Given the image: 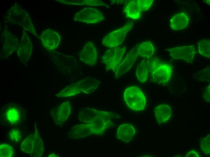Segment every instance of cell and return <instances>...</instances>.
Here are the masks:
<instances>
[{"label":"cell","instance_id":"cell-1","mask_svg":"<svg viewBox=\"0 0 210 157\" xmlns=\"http://www.w3.org/2000/svg\"><path fill=\"white\" fill-rule=\"evenodd\" d=\"M148 60L151 81L161 85L168 82L171 75L170 66L156 57L150 58Z\"/></svg>","mask_w":210,"mask_h":157},{"label":"cell","instance_id":"cell-2","mask_svg":"<svg viewBox=\"0 0 210 157\" xmlns=\"http://www.w3.org/2000/svg\"><path fill=\"white\" fill-rule=\"evenodd\" d=\"M100 82L92 78H86L67 86L56 95L57 97L71 96L80 92L90 94L98 87Z\"/></svg>","mask_w":210,"mask_h":157},{"label":"cell","instance_id":"cell-3","mask_svg":"<svg viewBox=\"0 0 210 157\" xmlns=\"http://www.w3.org/2000/svg\"><path fill=\"white\" fill-rule=\"evenodd\" d=\"M26 111L23 107L13 103L5 105L2 108V122L9 126L20 125L26 119Z\"/></svg>","mask_w":210,"mask_h":157},{"label":"cell","instance_id":"cell-4","mask_svg":"<svg viewBox=\"0 0 210 157\" xmlns=\"http://www.w3.org/2000/svg\"><path fill=\"white\" fill-rule=\"evenodd\" d=\"M11 23L22 27L37 36L35 29L28 13L17 5H14L8 11L5 18Z\"/></svg>","mask_w":210,"mask_h":157},{"label":"cell","instance_id":"cell-5","mask_svg":"<svg viewBox=\"0 0 210 157\" xmlns=\"http://www.w3.org/2000/svg\"><path fill=\"white\" fill-rule=\"evenodd\" d=\"M123 97L127 106L134 111H142L145 107V97L142 91L136 86L127 88L124 92Z\"/></svg>","mask_w":210,"mask_h":157},{"label":"cell","instance_id":"cell-6","mask_svg":"<svg viewBox=\"0 0 210 157\" xmlns=\"http://www.w3.org/2000/svg\"><path fill=\"white\" fill-rule=\"evenodd\" d=\"M126 50V46L122 47L116 46L110 48L106 51L101 60L107 70L115 72L121 62Z\"/></svg>","mask_w":210,"mask_h":157},{"label":"cell","instance_id":"cell-7","mask_svg":"<svg viewBox=\"0 0 210 157\" xmlns=\"http://www.w3.org/2000/svg\"><path fill=\"white\" fill-rule=\"evenodd\" d=\"M133 26L132 21L128 22L121 28L106 35L102 39V44L110 48L119 45L123 43L127 33Z\"/></svg>","mask_w":210,"mask_h":157},{"label":"cell","instance_id":"cell-8","mask_svg":"<svg viewBox=\"0 0 210 157\" xmlns=\"http://www.w3.org/2000/svg\"><path fill=\"white\" fill-rule=\"evenodd\" d=\"M98 117L111 119L121 118L119 115L114 112L102 111L86 107H82L79 111L78 118L83 122L90 123L95 118Z\"/></svg>","mask_w":210,"mask_h":157},{"label":"cell","instance_id":"cell-9","mask_svg":"<svg viewBox=\"0 0 210 157\" xmlns=\"http://www.w3.org/2000/svg\"><path fill=\"white\" fill-rule=\"evenodd\" d=\"M105 19L99 10L91 8L83 9L75 14L74 20L76 21L95 23Z\"/></svg>","mask_w":210,"mask_h":157},{"label":"cell","instance_id":"cell-10","mask_svg":"<svg viewBox=\"0 0 210 157\" xmlns=\"http://www.w3.org/2000/svg\"><path fill=\"white\" fill-rule=\"evenodd\" d=\"M168 50L170 55L175 60L192 63L195 54V48L193 45L173 48Z\"/></svg>","mask_w":210,"mask_h":157},{"label":"cell","instance_id":"cell-11","mask_svg":"<svg viewBox=\"0 0 210 157\" xmlns=\"http://www.w3.org/2000/svg\"><path fill=\"white\" fill-rule=\"evenodd\" d=\"M80 60L83 63L92 66L96 63L97 51L94 44L91 41L87 42L79 54Z\"/></svg>","mask_w":210,"mask_h":157},{"label":"cell","instance_id":"cell-12","mask_svg":"<svg viewBox=\"0 0 210 157\" xmlns=\"http://www.w3.org/2000/svg\"><path fill=\"white\" fill-rule=\"evenodd\" d=\"M71 110L69 102L66 101L52 109L50 114L56 124L61 125L67 120Z\"/></svg>","mask_w":210,"mask_h":157},{"label":"cell","instance_id":"cell-13","mask_svg":"<svg viewBox=\"0 0 210 157\" xmlns=\"http://www.w3.org/2000/svg\"><path fill=\"white\" fill-rule=\"evenodd\" d=\"M138 55L136 47L130 50L115 72L116 78L120 77L130 69L136 61Z\"/></svg>","mask_w":210,"mask_h":157},{"label":"cell","instance_id":"cell-14","mask_svg":"<svg viewBox=\"0 0 210 157\" xmlns=\"http://www.w3.org/2000/svg\"><path fill=\"white\" fill-rule=\"evenodd\" d=\"M112 120L113 119L98 117L89 123L91 130V134L102 135L106 129L114 127L115 123Z\"/></svg>","mask_w":210,"mask_h":157},{"label":"cell","instance_id":"cell-15","mask_svg":"<svg viewBox=\"0 0 210 157\" xmlns=\"http://www.w3.org/2000/svg\"><path fill=\"white\" fill-rule=\"evenodd\" d=\"M41 39L45 48L50 50L56 48L59 45L61 37L56 31L48 29L42 32Z\"/></svg>","mask_w":210,"mask_h":157},{"label":"cell","instance_id":"cell-16","mask_svg":"<svg viewBox=\"0 0 210 157\" xmlns=\"http://www.w3.org/2000/svg\"><path fill=\"white\" fill-rule=\"evenodd\" d=\"M33 48L30 37L24 31L21 42L17 51L18 56L21 62L25 63L28 61Z\"/></svg>","mask_w":210,"mask_h":157},{"label":"cell","instance_id":"cell-17","mask_svg":"<svg viewBox=\"0 0 210 157\" xmlns=\"http://www.w3.org/2000/svg\"><path fill=\"white\" fill-rule=\"evenodd\" d=\"M135 133L134 126L129 124H124L120 125L116 134V137L118 140L125 143L130 141L133 138Z\"/></svg>","mask_w":210,"mask_h":157},{"label":"cell","instance_id":"cell-18","mask_svg":"<svg viewBox=\"0 0 210 157\" xmlns=\"http://www.w3.org/2000/svg\"><path fill=\"white\" fill-rule=\"evenodd\" d=\"M4 37L3 52L5 55H9L17 49L18 45V41L16 37L7 29L5 30Z\"/></svg>","mask_w":210,"mask_h":157},{"label":"cell","instance_id":"cell-19","mask_svg":"<svg viewBox=\"0 0 210 157\" xmlns=\"http://www.w3.org/2000/svg\"><path fill=\"white\" fill-rule=\"evenodd\" d=\"M91 134L89 123L76 125L72 127L68 133V137L71 139H78L87 136Z\"/></svg>","mask_w":210,"mask_h":157},{"label":"cell","instance_id":"cell-20","mask_svg":"<svg viewBox=\"0 0 210 157\" xmlns=\"http://www.w3.org/2000/svg\"><path fill=\"white\" fill-rule=\"evenodd\" d=\"M123 11L128 17L133 19L138 20L140 18L142 12L138 0L129 1L124 6Z\"/></svg>","mask_w":210,"mask_h":157},{"label":"cell","instance_id":"cell-21","mask_svg":"<svg viewBox=\"0 0 210 157\" xmlns=\"http://www.w3.org/2000/svg\"><path fill=\"white\" fill-rule=\"evenodd\" d=\"M154 113L156 120L159 123L162 124L167 122L171 115L170 107L166 104H161L156 107Z\"/></svg>","mask_w":210,"mask_h":157},{"label":"cell","instance_id":"cell-22","mask_svg":"<svg viewBox=\"0 0 210 157\" xmlns=\"http://www.w3.org/2000/svg\"><path fill=\"white\" fill-rule=\"evenodd\" d=\"M189 18L184 13L175 14L170 20V26L173 30H180L185 28L188 25Z\"/></svg>","mask_w":210,"mask_h":157},{"label":"cell","instance_id":"cell-23","mask_svg":"<svg viewBox=\"0 0 210 157\" xmlns=\"http://www.w3.org/2000/svg\"><path fill=\"white\" fill-rule=\"evenodd\" d=\"M33 136V146L31 156L33 157H41L43 156L44 151L43 141L41 138L36 124Z\"/></svg>","mask_w":210,"mask_h":157},{"label":"cell","instance_id":"cell-24","mask_svg":"<svg viewBox=\"0 0 210 157\" xmlns=\"http://www.w3.org/2000/svg\"><path fill=\"white\" fill-rule=\"evenodd\" d=\"M138 54L142 57L148 59L151 57L155 52V48L152 43L147 41L140 44L137 47Z\"/></svg>","mask_w":210,"mask_h":157},{"label":"cell","instance_id":"cell-25","mask_svg":"<svg viewBox=\"0 0 210 157\" xmlns=\"http://www.w3.org/2000/svg\"><path fill=\"white\" fill-rule=\"evenodd\" d=\"M136 75L138 81L143 83L147 80L149 74L148 59L143 60L138 65L136 71Z\"/></svg>","mask_w":210,"mask_h":157},{"label":"cell","instance_id":"cell-26","mask_svg":"<svg viewBox=\"0 0 210 157\" xmlns=\"http://www.w3.org/2000/svg\"><path fill=\"white\" fill-rule=\"evenodd\" d=\"M63 4L69 5H85L89 6L105 5V4L99 0H59Z\"/></svg>","mask_w":210,"mask_h":157},{"label":"cell","instance_id":"cell-27","mask_svg":"<svg viewBox=\"0 0 210 157\" xmlns=\"http://www.w3.org/2000/svg\"><path fill=\"white\" fill-rule=\"evenodd\" d=\"M33 134H30L22 141L20 147L22 151L26 153L31 154L33 146Z\"/></svg>","mask_w":210,"mask_h":157},{"label":"cell","instance_id":"cell-28","mask_svg":"<svg viewBox=\"0 0 210 157\" xmlns=\"http://www.w3.org/2000/svg\"><path fill=\"white\" fill-rule=\"evenodd\" d=\"M198 45V50L200 54L208 59H210V40L205 39L201 40L199 42Z\"/></svg>","mask_w":210,"mask_h":157},{"label":"cell","instance_id":"cell-29","mask_svg":"<svg viewBox=\"0 0 210 157\" xmlns=\"http://www.w3.org/2000/svg\"><path fill=\"white\" fill-rule=\"evenodd\" d=\"M193 78L197 80L205 82H210V67L197 72L193 75Z\"/></svg>","mask_w":210,"mask_h":157},{"label":"cell","instance_id":"cell-30","mask_svg":"<svg viewBox=\"0 0 210 157\" xmlns=\"http://www.w3.org/2000/svg\"><path fill=\"white\" fill-rule=\"evenodd\" d=\"M14 155L12 147L6 143H2L0 145V157H11Z\"/></svg>","mask_w":210,"mask_h":157},{"label":"cell","instance_id":"cell-31","mask_svg":"<svg viewBox=\"0 0 210 157\" xmlns=\"http://www.w3.org/2000/svg\"><path fill=\"white\" fill-rule=\"evenodd\" d=\"M200 145L202 151L206 154L210 153V134L206 137L201 139Z\"/></svg>","mask_w":210,"mask_h":157},{"label":"cell","instance_id":"cell-32","mask_svg":"<svg viewBox=\"0 0 210 157\" xmlns=\"http://www.w3.org/2000/svg\"><path fill=\"white\" fill-rule=\"evenodd\" d=\"M9 138L11 141L17 143L22 139V134L18 130L13 129L9 132Z\"/></svg>","mask_w":210,"mask_h":157},{"label":"cell","instance_id":"cell-33","mask_svg":"<svg viewBox=\"0 0 210 157\" xmlns=\"http://www.w3.org/2000/svg\"><path fill=\"white\" fill-rule=\"evenodd\" d=\"M153 0H138L141 12L147 11L151 6Z\"/></svg>","mask_w":210,"mask_h":157},{"label":"cell","instance_id":"cell-34","mask_svg":"<svg viewBox=\"0 0 210 157\" xmlns=\"http://www.w3.org/2000/svg\"><path fill=\"white\" fill-rule=\"evenodd\" d=\"M210 85L205 88L203 91L202 95V98L206 102L210 101Z\"/></svg>","mask_w":210,"mask_h":157},{"label":"cell","instance_id":"cell-35","mask_svg":"<svg viewBox=\"0 0 210 157\" xmlns=\"http://www.w3.org/2000/svg\"><path fill=\"white\" fill-rule=\"evenodd\" d=\"M185 157H199L200 155L196 151L194 150H191L188 151L184 155Z\"/></svg>","mask_w":210,"mask_h":157},{"label":"cell","instance_id":"cell-36","mask_svg":"<svg viewBox=\"0 0 210 157\" xmlns=\"http://www.w3.org/2000/svg\"><path fill=\"white\" fill-rule=\"evenodd\" d=\"M54 153H52L48 157H57Z\"/></svg>","mask_w":210,"mask_h":157}]
</instances>
